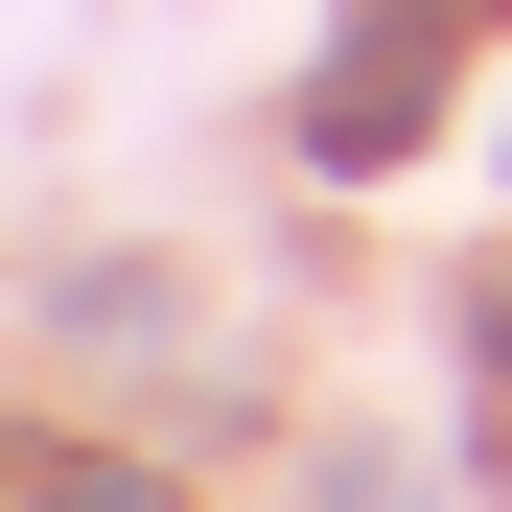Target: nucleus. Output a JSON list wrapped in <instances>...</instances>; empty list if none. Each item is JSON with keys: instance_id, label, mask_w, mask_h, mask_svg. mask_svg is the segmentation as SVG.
Here are the masks:
<instances>
[{"instance_id": "2", "label": "nucleus", "mask_w": 512, "mask_h": 512, "mask_svg": "<svg viewBox=\"0 0 512 512\" xmlns=\"http://www.w3.org/2000/svg\"><path fill=\"white\" fill-rule=\"evenodd\" d=\"M47 512H163V466H70V489H47Z\"/></svg>"}, {"instance_id": "1", "label": "nucleus", "mask_w": 512, "mask_h": 512, "mask_svg": "<svg viewBox=\"0 0 512 512\" xmlns=\"http://www.w3.org/2000/svg\"><path fill=\"white\" fill-rule=\"evenodd\" d=\"M419 140V24H350V70H326V163H396Z\"/></svg>"}, {"instance_id": "3", "label": "nucleus", "mask_w": 512, "mask_h": 512, "mask_svg": "<svg viewBox=\"0 0 512 512\" xmlns=\"http://www.w3.org/2000/svg\"><path fill=\"white\" fill-rule=\"evenodd\" d=\"M489 350H512V280H489Z\"/></svg>"}]
</instances>
